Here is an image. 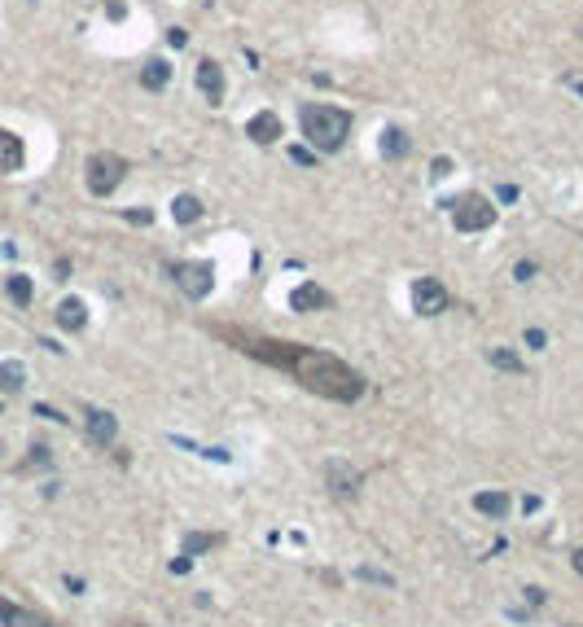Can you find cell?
<instances>
[{
  "mask_svg": "<svg viewBox=\"0 0 583 627\" xmlns=\"http://www.w3.org/2000/svg\"><path fill=\"white\" fill-rule=\"evenodd\" d=\"M496 197H500V202H518V185H500Z\"/></svg>",
  "mask_w": 583,
  "mask_h": 627,
  "instance_id": "29",
  "label": "cell"
},
{
  "mask_svg": "<svg viewBox=\"0 0 583 627\" xmlns=\"http://www.w3.org/2000/svg\"><path fill=\"white\" fill-rule=\"evenodd\" d=\"M132 627H145V623H132Z\"/></svg>",
  "mask_w": 583,
  "mask_h": 627,
  "instance_id": "37",
  "label": "cell"
},
{
  "mask_svg": "<svg viewBox=\"0 0 583 627\" xmlns=\"http://www.w3.org/2000/svg\"><path fill=\"white\" fill-rule=\"evenodd\" d=\"M246 136H250V141H259V145H272V141L281 136V119L263 110V114H255V119L246 123Z\"/></svg>",
  "mask_w": 583,
  "mask_h": 627,
  "instance_id": "12",
  "label": "cell"
},
{
  "mask_svg": "<svg viewBox=\"0 0 583 627\" xmlns=\"http://www.w3.org/2000/svg\"><path fill=\"white\" fill-rule=\"evenodd\" d=\"M575 570H579V575H583V549H579V553H575Z\"/></svg>",
  "mask_w": 583,
  "mask_h": 627,
  "instance_id": "34",
  "label": "cell"
},
{
  "mask_svg": "<svg viewBox=\"0 0 583 627\" xmlns=\"http://www.w3.org/2000/svg\"><path fill=\"white\" fill-rule=\"evenodd\" d=\"M167 40H171L176 48H185V44H189V31H185V27H171V31H167Z\"/></svg>",
  "mask_w": 583,
  "mask_h": 627,
  "instance_id": "26",
  "label": "cell"
},
{
  "mask_svg": "<svg viewBox=\"0 0 583 627\" xmlns=\"http://www.w3.org/2000/svg\"><path fill=\"white\" fill-rule=\"evenodd\" d=\"M127 220H132V224H149L154 216H149V211H127Z\"/></svg>",
  "mask_w": 583,
  "mask_h": 627,
  "instance_id": "33",
  "label": "cell"
},
{
  "mask_svg": "<svg viewBox=\"0 0 583 627\" xmlns=\"http://www.w3.org/2000/svg\"><path fill=\"white\" fill-rule=\"evenodd\" d=\"M526 346H531V351H544V346H548L544 329H526Z\"/></svg>",
  "mask_w": 583,
  "mask_h": 627,
  "instance_id": "24",
  "label": "cell"
},
{
  "mask_svg": "<svg viewBox=\"0 0 583 627\" xmlns=\"http://www.w3.org/2000/svg\"><path fill=\"white\" fill-rule=\"evenodd\" d=\"M22 377H27L22 360H5V365H0V390H18Z\"/></svg>",
  "mask_w": 583,
  "mask_h": 627,
  "instance_id": "20",
  "label": "cell"
},
{
  "mask_svg": "<svg viewBox=\"0 0 583 627\" xmlns=\"http://www.w3.org/2000/svg\"><path fill=\"white\" fill-rule=\"evenodd\" d=\"M220 338L237 342L241 351L268 360V365L286 369L290 377H298L307 390L325 395V400H338V404H356L364 395V377L346 365V360L329 355V351H316V346H298V342H276V338H250V334H228V329H215Z\"/></svg>",
  "mask_w": 583,
  "mask_h": 627,
  "instance_id": "1",
  "label": "cell"
},
{
  "mask_svg": "<svg viewBox=\"0 0 583 627\" xmlns=\"http://www.w3.org/2000/svg\"><path fill=\"white\" fill-rule=\"evenodd\" d=\"M197 92H202L211 106L224 101V71H220V62H211V57L197 62Z\"/></svg>",
  "mask_w": 583,
  "mask_h": 627,
  "instance_id": "7",
  "label": "cell"
},
{
  "mask_svg": "<svg viewBox=\"0 0 583 627\" xmlns=\"http://www.w3.org/2000/svg\"><path fill=\"white\" fill-rule=\"evenodd\" d=\"M22 158H27V150H22V136H13L9 127H0V171H18L22 167Z\"/></svg>",
  "mask_w": 583,
  "mask_h": 627,
  "instance_id": "11",
  "label": "cell"
},
{
  "mask_svg": "<svg viewBox=\"0 0 583 627\" xmlns=\"http://www.w3.org/2000/svg\"><path fill=\"white\" fill-rule=\"evenodd\" d=\"M31 465H48V448H31Z\"/></svg>",
  "mask_w": 583,
  "mask_h": 627,
  "instance_id": "32",
  "label": "cell"
},
{
  "mask_svg": "<svg viewBox=\"0 0 583 627\" xmlns=\"http://www.w3.org/2000/svg\"><path fill=\"white\" fill-rule=\"evenodd\" d=\"M290 158H294V162H303V167H311V162H316V154H311V150H303V145H294Z\"/></svg>",
  "mask_w": 583,
  "mask_h": 627,
  "instance_id": "25",
  "label": "cell"
},
{
  "mask_svg": "<svg viewBox=\"0 0 583 627\" xmlns=\"http://www.w3.org/2000/svg\"><path fill=\"white\" fill-rule=\"evenodd\" d=\"M487 360L496 369H505V373H522V360L509 351V346H487Z\"/></svg>",
  "mask_w": 583,
  "mask_h": 627,
  "instance_id": "21",
  "label": "cell"
},
{
  "mask_svg": "<svg viewBox=\"0 0 583 627\" xmlns=\"http://www.w3.org/2000/svg\"><path fill=\"white\" fill-rule=\"evenodd\" d=\"M443 307H447L443 281H435V276H416V281H412V311H416V316H439Z\"/></svg>",
  "mask_w": 583,
  "mask_h": 627,
  "instance_id": "6",
  "label": "cell"
},
{
  "mask_svg": "<svg viewBox=\"0 0 583 627\" xmlns=\"http://www.w3.org/2000/svg\"><path fill=\"white\" fill-rule=\"evenodd\" d=\"M364 584H381V588H395V575H386V570H373V566H360L356 570Z\"/></svg>",
  "mask_w": 583,
  "mask_h": 627,
  "instance_id": "23",
  "label": "cell"
},
{
  "mask_svg": "<svg viewBox=\"0 0 583 627\" xmlns=\"http://www.w3.org/2000/svg\"><path fill=\"white\" fill-rule=\"evenodd\" d=\"M0 623H5V627H53L48 619L31 614V610H22V605H9L5 597H0Z\"/></svg>",
  "mask_w": 583,
  "mask_h": 627,
  "instance_id": "13",
  "label": "cell"
},
{
  "mask_svg": "<svg viewBox=\"0 0 583 627\" xmlns=\"http://www.w3.org/2000/svg\"><path fill=\"white\" fill-rule=\"evenodd\" d=\"M171 216H176V224H193L197 216H202V202H197L193 193H180L171 202Z\"/></svg>",
  "mask_w": 583,
  "mask_h": 627,
  "instance_id": "18",
  "label": "cell"
},
{
  "mask_svg": "<svg viewBox=\"0 0 583 627\" xmlns=\"http://www.w3.org/2000/svg\"><path fill=\"white\" fill-rule=\"evenodd\" d=\"M123 176H127V158L110 154V150L88 158V189H92V197H110L123 185Z\"/></svg>",
  "mask_w": 583,
  "mask_h": 627,
  "instance_id": "4",
  "label": "cell"
},
{
  "mask_svg": "<svg viewBox=\"0 0 583 627\" xmlns=\"http://www.w3.org/2000/svg\"><path fill=\"white\" fill-rule=\"evenodd\" d=\"M474 509H478V514H487V518H505L509 509H513V500H509V491H478Z\"/></svg>",
  "mask_w": 583,
  "mask_h": 627,
  "instance_id": "14",
  "label": "cell"
},
{
  "mask_svg": "<svg viewBox=\"0 0 583 627\" xmlns=\"http://www.w3.org/2000/svg\"><path fill=\"white\" fill-rule=\"evenodd\" d=\"M408 150H412V136H408L404 127H386V132H381V154H386L391 162L395 158H408Z\"/></svg>",
  "mask_w": 583,
  "mask_h": 627,
  "instance_id": "17",
  "label": "cell"
},
{
  "mask_svg": "<svg viewBox=\"0 0 583 627\" xmlns=\"http://www.w3.org/2000/svg\"><path fill=\"white\" fill-rule=\"evenodd\" d=\"M566 627H579V623H566Z\"/></svg>",
  "mask_w": 583,
  "mask_h": 627,
  "instance_id": "36",
  "label": "cell"
},
{
  "mask_svg": "<svg viewBox=\"0 0 583 627\" xmlns=\"http://www.w3.org/2000/svg\"><path fill=\"white\" fill-rule=\"evenodd\" d=\"M447 171H452V158H435V162H430V176H447Z\"/></svg>",
  "mask_w": 583,
  "mask_h": 627,
  "instance_id": "27",
  "label": "cell"
},
{
  "mask_svg": "<svg viewBox=\"0 0 583 627\" xmlns=\"http://www.w3.org/2000/svg\"><path fill=\"white\" fill-rule=\"evenodd\" d=\"M325 478H329L333 496H356V491H360V470H351L346 460H333V465L325 470Z\"/></svg>",
  "mask_w": 583,
  "mask_h": 627,
  "instance_id": "9",
  "label": "cell"
},
{
  "mask_svg": "<svg viewBox=\"0 0 583 627\" xmlns=\"http://www.w3.org/2000/svg\"><path fill=\"white\" fill-rule=\"evenodd\" d=\"M531 276H535V263H531V259L518 263V281H531Z\"/></svg>",
  "mask_w": 583,
  "mask_h": 627,
  "instance_id": "30",
  "label": "cell"
},
{
  "mask_svg": "<svg viewBox=\"0 0 583 627\" xmlns=\"http://www.w3.org/2000/svg\"><path fill=\"white\" fill-rule=\"evenodd\" d=\"M526 601H531V605H544V588L531 584V588H526Z\"/></svg>",
  "mask_w": 583,
  "mask_h": 627,
  "instance_id": "31",
  "label": "cell"
},
{
  "mask_svg": "<svg viewBox=\"0 0 583 627\" xmlns=\"http://www.w3.org/2000/svg\"><path fill=\"white\" fill-rule=\"evenodd\" d=\"M215 544H224V540L220 535H185V557L206 553V549H215Z\"/></svg>",
  "mask_w": 583,
  "mask_h": 627,
  "instance_id": "22",
  "label": "cell"
},
{
  "mask_svg": "<svg viewBox=\"0 0 583 627\" xmlns=\"http://www.w3.org/2000/svg\"><path fill=\"white\" fill-rule=\"evenodd\" d=\"M290 307H294V311H325V307H333V294L321 290L316 281H303V286L290 294Z\"/></svg>",
  "mask_w": 583,
  "mask_h": 627,
  "instance_id": "8",
  "label": "cell"
},
{
  "mask_svg": "<svg viewBox=\"0 0 583 627\" xmlns=\"http://www.w3.org/2000/svg\"><path fill=\"white\" fill-rule=\"evenodd\" d=\"M447 211H452V224L461 233H482V228L496 224V206L482 193H461V197L447 202Z\"/></svg>",
  "mask_w": 583,
  "mask_h": 627,
  "instance_id": "3",
  "label": "cell"
},
{
  "mask_svg": "<svg viewBox=\"0 0 583 627\" xmlns=\"http://www.w3.org/2000/svg\"><path fill=\"white\" fill-rule=\"evenodd\" d=\"M36 417H44V421H66L57 408H48V404H36Z\"/></svg>",
  "mask_w": 583,
  "mask_h": 627,
  "instance_id": "28",
  "label": "cell"
},
{
  "mask_svg": "<svg viewBox=\"0 0 583 627\" xmlns=\"http://www.w3.org/2000/svg\"><path fill=\"white\" fill-rule=\"evenodd\" d=\"M114 435H119V421H114V412H106V408H88V439L101 443V448H110Z\"/></svg>",
  "mask_w": 583,
  "mask_h": 627,
  "instance_id": "10",
  "label": "cell"
},
{
  "mask_svg": "<svg viewBox=\"0 0 583 627\" xmlns=\"http://www.w3.org/2000/svg\"><path fill=\"white\" fill-rule=\"evenodd\" d=\"M575 92H579V97H583V79H575Z\"/></svg>",
  "mask_w": 583,
  "mask_h": 627,
  "instance_id": "35",
  "label": "cell"
},
{
  "mask_svg": "<svg viewBox=\"0 0 583 627\" xmlns=\"http://www.w3.org/2000/svg\"><path fill=\"white\" fill-rule=\"evenodd\" d=\"M298 127H303V136H307L321 154H338V150H342V141L351 136V114L338 110V106H321V101H311V106L298 110Z\"/></svg>",
  "mask_w": 583,
  "mask_h": 627,
  "instance_id": "2",
  "label": "cell"
},
{
  "mask_svg": "<svg viewBox=\"0 0 583 627\" xmlns=\"http://www.w3.org/2000/svg\"><path fill=\"white\" fill-rule=\"evenodd\" d=\"M57 325L71 329V334L88 325V307H83V299H62V303H57Z\"/></svg>",
  "mask_w": 583,
  "mask_h": 627,
  "instance_id": "15",
  "label": "cell"
},
{
  "mask_svg": "<svg viewBox=\"0 0 583 627\" xmlns=\"http://www.w3.org/2000/svg\"><path fill=\"white\" fill-rule=\"evenodd\" d=\"M171 276H176V286L185 290L189 299H206V294L215 290V263H206V259L176 263V268H171Z\"/></svg>",
  "mask_w": 583,
  "mask_h": 627,
  "instance_id": "5",
  "label": "cell"
},
{
  "mask_svg": "<svg viewBox=\"0 0 583 627\" xmlns=\"http://www.w3.org/2000/svg\"><path fill=\"white\" fill-rule=\"evenodd\" d=\"M5 294H9V299H13V303H18V307H27V303H31V294H36V286H31V276H22V272H13V276H9V281H5Z\"/></svg>",
  "mask_w": 583,
  "mask_h": 627,
  "instance_id": "19",
  "label": "cell"
},
{
  "mask_svg": "<svg viewBox=\"0 0 583 627\" xmlns=\"http://www.w3.org/2000/svg\"><path fill=\"white\" fill-rule=\"evenodd\" d=\"M141 84H145L149 92H162L167 84H171V62H162V57L145 62V71H141Z\"/></svg>",
  "mask_w": 583,
  "mask_h": 627,
  "instance_id": "16",
  "label": "cell"
}]
</instances>
